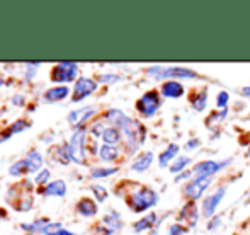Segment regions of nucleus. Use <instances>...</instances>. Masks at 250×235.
<instances>
[{
  "label": "nucleus",
  "mask_w": 250,
  "mask_h": 235,
  "mask_svg": "<svg viewBox=\"0 0 250 235\" xmlns=\"http://www.w3.org/2000/svg\"><path fill=\"white\" fill-rule=\"evenodd\" d=\"M97 90V82L94 79H89V77H79L75 82V87H73V103H79V101L85 99L87 96H90L92 92Z\"/></svg>",
  "instance_id": "0eeeda50"
},
{
  "label": "nucleus",
  "mask_w": 250,
  "mask_h": 235,
  "mask_svg": "<svg viewBox=\"0 0 250 235\" xmlns=\"http://www.w3.org/2000/svg\"><path fill=\"white\" fill-rule=\"evenodd\" d=\"M77 72H79V65L73 62H62L58 63L56 66H53L50 77L53 82L56 84H66V82H72L75 80Z\"/></svg>",
  "instance_id": "39448f33"
},
{
  "label": "nucleus",
  "mask_w": 250,
  "mask_h": 235,
  "mask_svg": "<svg viewBox=\"0 0 250 235\" xmlns=\"http://www.w3.org/2000/svg\"><path fill=\"white\" fill-rule=\"evenodd\" d=\"M119 80H121V77L114 75V73H102V75H99L101 84H114V82H119Z\"/></svg>",
  "instance_id": "7c9ffc66"
},
{
  "label": "nucleus",
  "mask_w": 250,
  "mask_h": 235,
  "mask_svg": "<svg viewBox=\"0 0 250 235\" xmlns=\"http://www.w3.org/2000/svg\"><path fill=\"white\" fill-rule=\"evenodd\" d=\"M63 230V225L60 222H48L44 229L41 230V235H58Z\"/></svg>",
  "instance_id": "bb28decb"
},
{
  "label": "nucleus",
  "mask_w": 250,
  "mask_h": 235,
  "mask_svg": "<svg viewBox=\"0 0 250 235\" xmlns=\"http://www.w3.org/2000/svg\"><path fill=\"white\" fill-rule=\"evenodd\" d=\"M3 85V77H2V73H0V87Z\"/></svg>",
  "instance_id": "37998d69"
},
{
  "label": "nucleus",
  "mask_w": 250,
  "mask_h": 235,
  "mask_svg": "<svg viewBox=\"0 0 250 235\" xmlns=\"http://www.w3.org/2000/svg\"><path fill=\"white\" fill-rule=\"evenodd\" d=\"M50 157H53V160L60 162L62 166H66L68 162H72L70 153H68V143H63V145H60V147H55L53 152L50 150Z\"/></svg>",
  "instance_id": "6ab92c4d"
},
{
  "label": "nucleus",
  "mask_w": 250,
  "mask_h": 235,
  "mask_svg": "<svg viewBox=\"0 0 250 235\" xmlns=\"http://www.w3.org/2000/svg\"><path fill=\"white\" fill-rule=\"evenodd\" d=\"M102 142H104V145H114L116 143L121 142V131H119L118 128H114V126H109V128H105V131L102 133Z\"/></svg>",
  "instance_id": "aec40b11"
},
{
  "label": "nucleus",
  "mask_w": 250,
  "mask_h": 235,
  "mask_svg": "<svg viewBox=\"0 0 250 235\" xmlns=\"http://www.w3.org/2000/svg\"><path fill=\"white\" fill-rule=\"evenodd\" d=\"M26 128H29V123L27 121H24V119H19V121H16L12 126H10V129H12V133L16 135V133H21V131H24Z\"/></svg>",
  "instance_id": "473e14b6"
},
{
  "label": "nucleus",
  "mask_w": 250,
  "mask_h": 235,
  "mask_svg": "<svg viewBox=\"0 0 250 235\" xmlns=\"http://www.w3.org/2000/svg\"><path fill=\"white\" fill-rule=\"evenodd\" d=\"M184 234V229H182L179 223H175V225L170 227V230H168V235H182Z\"/></svg>",
  "instance_id": "c9c22d12"
},
{
  "label": "nucleus",
  "mask_w": 250,
  "mask_h": 235,
  "mask_svg": "<svg viewBox=\"0 0 250 235\" xmlns=\"http://www.w3.org/2000/svg\"><path fill=\"white\" fill-rule=\"evenodd\" d=\"M77 212L82 216H96L97 215V205L90 198H82L77 203Z\"/></svg>",
  "instance_id": "a211bd4d"
},
{
  "label": "nucleus",
  "mask_w": 250,
  "mask_h": 235,
  "mask_svg": "<svg viewBox=\"0 0 250 235\" xmlns=\"http://www.w3.org/2000/svg\"><path fill=\"white\" fill-rule=\"evenodd\" d=\"M9 174H10V176H14V177H19V176H24V174H29V171H27L26 160L21 159V160H17V162L14 164V166H10Z\"/></svg>",
  "instance_id": "b1692460"
},
{
  "label": "nucleus",
  "mask_w": 250,
  "mask_h": 235,
  "mask_svg": "<svg viewBox=\"0 0 250 235\" xmlns=\"http://www.w3.org/2000/svg\"><path fill=\"white\" fill-rule=\"evenodd\" d=\"M43 194L44 196H58V198H62V196L66 194V182L62 181V179H56V181L48 182L43 189Z\"/></svg>",
  "instance_id": "dca6fc26"
},
{
  "label": "nucleus",
  "mask_w": 250,
  "mask_h": 235,
  "mask_svg": "<svg viewBox=\"0 0 250 235\" xmlns=\"http://www.w3.org/2000/svg\"><path fill=\"white\" fill-rule=\"evenodd\" d=\"M162 96L168 97V99H177L184 94V85L179 84L177 80H167L165 84H162Z\"/></svg>",
  "instance_id": "ddd939ff"
},
{
  "label": "nucleus",
  "mask_w": 250,
  "mask_h": 235,
  "mask_svg": "<svg viewBox=\"0 0 250 235\" xmlns=\"http://www.w3.org/2000/svg\"><path fill=\"white\" fill-rule=\"evenodd\" d=\"M228 101H230V96H228V92H225V90H223V92L218 94V99H216L218 107H223V109H227Z\"/></svg>",
  "instance_id": "72a5a7b5"
},
{
  "label": "nucleus",
  "mask_w": 250,
  "mask_h": 235,
  "mask_svg": "<svg viewBox=\"0 0 250 235\" xmlns=\"http://www.w3.org/2000/svg\"><path fill=\"white\" fill-rule=\"evenodd\" d=\"M96 114V107L94 106H85L82 109H75L66 116L68 123L73 128H82V123H85L89 118H92Z\"/></svg>",
  "instance_id": "9b49d317"
},
{
  "label": "nucleus",
  "mask_w": 250,
  "mask_h": 235,
  "mask_svg": "<svg viewBox=\"0 0 250 235\" xmlns=\"http://www.w3.org/2000/svg\"><path fill=\"white\" fill-rule=\"evenodd\" d=\"M189 174H191V172H182V174H179V176H177V179H175V181H182V179H186V177H188L189 176Z\"/></svg>",
  "instance_id": "ea45409f"
},
{
  "label": "nucleus",
  "mask_w": 250,
  "mask_h": 235,
  "mask_svg": "<svg viewBox=\"0 0 250 235\" xmlns=\"http://www.w3.org/2000/svg\"><path fill=\"white\" fill-rule=\"evenodd\" d=\"M155 220H157V215H155V213H150L148 216H145V218H142L140 222L135 223V230H136V232H143V230H148L150 227H153Z\"/></svg>",
  "instance_id": "393cba45"
},
{
  "label": "nucleus",
  "mask_w": 250,
  "mask_h": 235,
  "mask_svg": "<svg viewBox=\"0 0 250 235\" xmlns=\"http://www.w3.org/2000/svg\"><path fill=\"white\" fill-rule=\"evenodd\" d=\"M99 157L104 162H114L119 157V150L114 145H102L99 149Z\"/></svg>",
  "instance_id": "4be33fe9"
},
{
  "label": "nucleus",
  "mask_w": 250,
  "mask_h": 235,
  "mask_svg": "<svg viewBox=\"0 0 250 235\" xmlns=\"http://www.w3.org/2000/svg\"><path fill=\"white\" fill-rule=\"evenodd\" d=\"M158 201V196L153 189H148V188H142L138 191H135L131 196H129L128 203L131 206L133 212L136 213H142V212H146L150 210L151 206H155Z\"/></svg>",
  "instance_id": "f03ea898"
},
{
  "label": "nucleus",
  "mask_w": 250,
  "mask_h": 235,
  "mask_svg": "<svg viewBox=\"0 0 250 235\" xmlns=\"http://www.w3.org/2000/svg\"><path fill=\"white\" fill-rule=\"evenodd\" d=\"M242 94H244L245 97H250V87H244V89H242Z\"/></svg>",
  "instance_id": "a19ab883"
},
{
  "label": "nucleus",
  "mask_w": 250,
  "mask_h": 235,
  "mask_svg": "<svg viewBox=\"0 0 250 235\" xmlns=\"http://www.w3.org/2000/svg\"><path fill=\"white\" fill-rule=\"evenodd\" d=\"M68 153L72 162L80 166L85 164V129L83 128H75L68 142Z\"/></svg>",
  "instance_id": "20e7f679"
},
{
  "label": "nucleus",
  "mask_w": 250,
  "mask_h": 235,
  "mask_svg": "<svg viewBox=\"0 0 250 235\" xmlns=\"http://www.w3.org/2000/svg\"><path fill=\"white\" fill-rule=\"evenodd\" d=\"M102 225L99 230H102L105 235H112L116 232H119V230L123 229V222H121V216H119V213L116 212H111L107 213V215L102 218Z\"/></svg>",
  "instance_id": "f8f14e48"
},
{
  "label": "nucleus",
  "mask_w": 250,
  "mask_h": 235,
  "mask_svg": "<svg viewBox=\"0 0 250 235\" xmlns=\"http://www.w3.org/2000/svg\"><path fill=\"white\" fill-rule=\"evenodd\" d=\"M213 179L211 177H196L194 181H191L186 188V196H188L191 201H196L203 196V192L206 191L208 188L211 186Z\"/></svg>",
  "instance_id": "1a4fd4ad"
},
{
  "label": "nucleus",
  "mask_w": 250,
  "mask_h": 235,
  "mask_svg": "<svg viewBox=\"0 0 250 235\" xmlns=\"http://www.w3.org/2000/svg\"><path fill=\"white\" fill-rule=\"evenodd\" d=\"M118 129L125 135L126 145L129 150H136L143 142V135H145V129L140 126L138 121L131 119L129 116H125L123 121L118 125Z\"/></svg>",
  "instance_id": "f257e3e1"
},
{
  "label": "nucleus",
  "mask_w": 250,
  "mask_h": 235,
  "mask_svg": "<svg viewBox=\"0 0 250 235\" xmlns=\"http://www.w3.org/2000/svg\"><path fill=\"white\" fill-rule=\"evenodd\" d=\"M225 192H227V188H220L216 192H213V194H209L206 199H204V203H203V215L206 216V218H209V216L214 215L218 205H220L221 199L225 198Z\"/></svg>",
  "instance_id": "9d476101"
},
{
  "label": "nucleus",
  "mask_w": 250,
  "mask_h": 235,
  "mask_svg": "<svg viewBox=\"0 0 250 235\" xmlns=\"http://www.w3.org/2000/svg\"><path fill=\"white\" fill-rule=\"evenodd\" d=\"M151 162H153V153L143 152V153H140L135 160H133L131 171H135V172H145V171L151 166Z\"/></svg>",
  "instance_id": "f3484780"
},
{
  "label": "nucleus",
  "mask_w": 250,
  "mask_h": 235,
  "mask_svg": "<svg viewBox=\"0 0 250 235\" xmlns=\"http://www.w3.org/2000/svg\"><path fill=\"white\" fill-rule=\"evenodd\" d=\"M2 113H3V109H0V116H2Z\"/></svg>",
  "instance_id": "c03bdc74"
},
{
  "label": "nucleus",
  "mask_w": 250,
  "mask_h": 235,
  "mask_svg": "<svg viewBox=\"0 0 250 235\" xmlns=\"http://www.w3.org/2000/svg\"><path fill=\"white\" fill-rule=\"evenodd\" d=\"M230 164V159L223 160V162H214V160H206V162H201L192 169V174H196L198 177H211L213 174H216L218 171L225 169V167Z\"/></svg>",
  "instance_id": "6e6552de"
},
{
  "label": "nucleus",
  "mask_w": 250,
  "mask_h": 235,
  "mask_svg": "<svg viewBox=\"0 0 250 235\" xmlns=\"http://www.w3.org/2000/svg\"><path fill=\"white\" fill-rule=\"evenodd\" d=\"M51 179V172L48 169H41L40 172L36 174V177H34V182H36L38 186H46L48 181Z\"/></svg>",
  "instance_id": "c85d7f7f"
},
{
  "label": "nucleus",
  "mask_w": 250,
  "mask_h": 235,
  "mask_svg": "<svg viewBox=\"0 0 250 235\" xmlns=\"http://www.w3.org/2000/svg\"><path fill=\"white\" fill-rule=\"evenodd\" d=\"M160 104H162V101H160L158 92H157V90H150V92L143 94V96L138 99V103H136V109L140 111V114H142V116L151 118L158 111Z\"/></svg>",
  "instance_id": "423d86ee"
},
{
  "label": "nucleus",
  "mask_w": 250,
  "mask_h": 235,
  "mask_svg": "<svg viewBox=\"0 0 250 235\" xmlns=\"http://www.w3.org/2000/svg\"><path fill=\"white\" fill-rule=\"evenodd\" d=\"M116 172H118V167H96V169L90 171V176L94 179H102V177L112 176Z\"/></svg>",
  "instance_id": "a878e982"
},
{
  "label": "nucleus",
  "mask_w": 250,
  "mask_h": 235,
  "mask_svg": "<svg viewBox=\"0 0 250 235\" xmlns=\"http://www.w3.org/2000/svg\"><path fill=\"white\" fill-rule=\"evenodd\" d=\"M92 192H94V196H96L99 203H102V201H105V199H107V191H105V188H102V186H99V184H94L92 186Z\"/></svg>",
  "instance_id": "c756f323"
},
{
  "label": "nucleus",
  "mask_w": 250,
  "mask_h": 235,
  "mask_svg": "<svg viewBox=\"0 0 250 235\" xmlns=\"http://www.w3.org/2000/svg\"><path fill=\"white\" fill-rule=\"evenodd\" d=\"M104 131H105V126L102 125V123H96V125H94V128H92V135H94V136L101 138L102 133H104Z\"/></svg>",
  "instance_id": "f704fd0d"
},
{
  "label": "nucleus",
  "mask_w": 250,
  "mask_h": 235,
  "mask_svg": "<svg viewBox=\"0 0 250 235\" xmlns=\"http://www.w3.org/2000/svg\"><path fill=\"white\" fill-rule=\"evenodd\" d=\"M24 160H26V164H27V171H29V174H33V172L38 174L41 169H44V167H43L44 159H43V155L38 152V150H31Z\"/></svg>",
  "instance_id": "2eb2a0df"
},
{
  "label": "nucleus",
  "mask_w": 250,
  "mask_h": 235,
  "mask_svg": "<svg viewBox=\"0 0 250 235\" xmlns=\"http://www.w3.org/2000/svg\"><path fill=\"white\" fill-rule=\"evenodd\" d=\"M46 223H48L46 218H40V220H34L33 223H21V229L34 235V234H41V230L44 229Z\"/></svg>",
  "instance_id": "5701e85b"
},
{
  "label": "nucleus",
  "mask_w": 250,
  "mask_h": 235,
  "mask_svg": "<svg viewBox=\"0 0 250 235\" xmlns=\"http://www.w3.org/2000/svg\"><path fill=\"white\" fill-rule=\"evenodd\" d=\"M12 135H14V133H12V129H10V128H7L5 131H2V133H0V143H2V142H7V140H9Z\"/></svg>",
  "instance_id": "4c0bfd02"
},
{
  "label": "nucleus",
  "mask_w": 250,
  "mask_h": 235,
  "mask_svg": "<svg viewBox=\"0 0 250 235\" xmlns=\"http://www.w3.org/2000/svg\"><path fill=\"white\" fill-rule=\"evenodd\" d=\"M58 235H77V234H73V232H70V230L63 229V230H62V232H60Z\"/></svg>",
  "instance_id": "79ce46f5"
},
{
  "label": "nucleus",
  "mask_w": 250,
  "mask_h": 235,
  "mask_svg": "<svg viewBox=\"0 0 250 235\" xmlns=\"http://www.w3.org/2000/svg\"><path fill=\"white\" fill-rule=\"evenodd\" d=\"M29 235H33V234H29Z\"/></svg>",
  "instance_id": "49530a36"
},
{
  "label": "nucleus",
  "mask_w": 250,
  "mask_h": 235,
  "mask_svg": "<svg viewBox=\"0 0 250 235\" xmlns=\"http://www.w3.org/2000/svg\"><path fill=\"white\" fill-rule=\"evenodd\" d=\"M24 103H26V99H24L22 94H17V96L12 97V104H14V106H24Z\"/></svg>",
  "instance_id": "e433bc0d"
},
{
  "label": "nucleus",
  "mask_w": 250,
  "mask_h": 235,
  "mask_svg": "<svg viewBox=\"0 0 250 235\" xmlns=\"http://www.w3.org/2000/svg\"><path fill=\"white\" fill-rule=\"evenodd\" d=\"M70 89L66 85H56L51 87L44 92V103H58V101H63L65 97H68Z\"/></svg>",
  "instance_id": "4468645a"
},
{
  "label": "nucleus",
  "mask_w": 250,
  "mask_h": 235,
  "mask_svg": "<svg viewBox=\"0 0 250 235\" xmlns=\"http://www.w3.org/2000/svg\"><path fill=\"white\" fill-rule=\"evenodd\" d=\"M198 145H199V140H191V142L188 143V149H196Z\"/></svg>",
  "instance_id": "58836bf2"
},
{
  "label": "nucleus",
  "mask_w": 250,
  "mask_h": 235,
  "mask_svg": "<svg viewBox=\"0 0 250 235\" xmlns=\"http://www.w3.org/2000/svg\"><path fill=\"white\" fill-rule=\"evenodd\" d=\"M206 101H208L206 96H204V94H201V96L192 99V106H194L196 111H204V107H206Z\"/></svg>",
  "instance_id": "2f4dec72"
},
{
  "label": "nucleus",
  "mask_w": 250,
  "mask_h": 235,
  "mask_svg": "<svg viewBox=\"0 0 250 235\" xmlns=\"http://www.w3.org/2000/svg\"><path fill=\"white\" fill-rule=\"evenodd\" d=\"M189 164H191V159H189V157H186V155L179 157V159L174 162V166L170 167V172H174V174L181 172V171H184L186 167L189 166Z\"/></svg>",
  "instance_id": "cd10ccee"
},
{
  "label": "nucleus",
  "mask_w": 250,
  "mask_h": 235,
  "mask_svg": "<svg viewBox=\"0 0 250 235\" xmlns=\"http://www.w3.org/2000/svg\"><path fill=\"white\" fill-rule=\"evenodd\" d=\"M247 155H250V149H249V152H247Z\"/></svg>",
  "instance_id": "a18cd8bd"
},
{
  "label": "nucleus",
  "mask_w": 250,
  "mask_h": 235,
  "mask_svg": "<svg viewBox=\"0 0 250 235\" xmlns=\"http://www.w3.org/2000/svg\"><path fill=\"white\" fill-rule=\"evenodd\" d=\"M148 75L153 79H198L194 70L181 68V66H151Z\"/></svg>",
  "instance_id": "7ed1b4c3"
},
{
  "label": "nucleus",
  "mask_w": 250,
  "mask_h": 235,
  "mask_svg": "<svg viewBox=\"0 0 250 235\" xmlns=\"http://www.w3.org/2000/svg\"><path fill=\"white\" fill-rule=\"evenodd\" d=\"M177 152H179V145L170 143V145H168L167 149L160 153V157H158V164H160V167H167V164H170V160L177 155Z\"/></svg>",
  "instance_id": "412c9836"
}]
</instances>
